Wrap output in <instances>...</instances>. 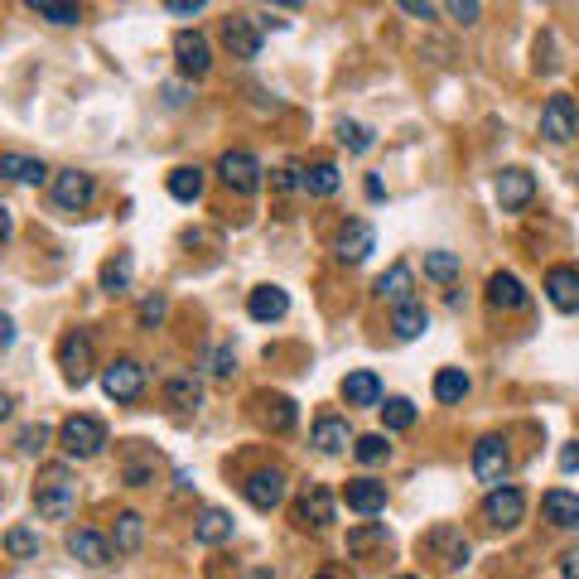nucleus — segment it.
I'll list each match as a JSON object with an SVG mask.
<instances>
[{
  "label": "nucleus",
  "instance_id": "nucleus-17",
  "mask_svg": "<svg viewBox=\"0 0 579 579\" xmlns=\"http://www.w3.org/2000/svg\"><path fill=\"white\" fill-rule=\"evenodd\" d=\"M377 295H382L391 309H406V304H415V271L406 266V261H396V266L377 280Z\"/></svg>",
  "mask_w": 579,
  "mask_h": 579
},
{
  "label": "nucleus",
  "instance_id": "nucleus-10",
  "mask_svg": "<svg viewBox=\"0 0 579 579\" xmlns=\"http://www.w3.org/2000/svg\"><path fill=\"white\" fill-rule=\"evenodd\" d=\"M377 251V232H372V222L353 218L343 232H338V242H333V256L343 261V266H362L367 256Z\"/></svg>",
  "mask_w": 579,
  "mask_h": 579
},
{
  "label": "nucleus",
  "instance_id": "nucleus-51",
  "mask_svg": "<svg viewBox=\"0 0 579 579\" xmlns=\"http://www.w3.org/2000/svg\"><path fill=\"white\" fill-rule=\"evenodd\" d=\"M165 102H169V107H184L189 97H184V87H179V83H169L165 87Z\"/></svg>",
  "mask_w": 579,
  "mask_h": 579
},
{
  "label": "nucleus",
  "instance_id": "nucleus-45",
  "mask_svg": "<svg viewBox=\"0 0 579 579\" xmlns=\"http://www.w3.org/2000/svg\"><path fill=\"white\" fill-rule=\"evenodd\" d=\"M449 15H454L459 25L469 29V25H478V15H483V5H478V0H454V5H449Z\"/></svg>",
  "mask_w": 579,
  "mask_h": 579
},
{
  "label": "nucleus",
  "instance_id": "nucleus-18",
  "mask_svg": "<svg viewBox=\"0 0 579 579\" xmlns=\"http://www.w3.org/2000/svg\"><path fill=\"white\" fill-rule=\"evenodd\" d=\"M353 430H348V420H338V415H319L314 420V449L319 454H348L353 449Z\"/></svg>",
  "mask_w": 579,
  "mask_h": 579
},
{
  "label": "nucleus",
  "instance_id": "nucleus-36",
  "mask_svg": "<svg viewBox=\"0 0 579 579\" xmlns=\"http://www.w3.org/2000/svg\"><path fill=\"white\" fill-rule=\"evenodd\" d=\"M464 271V261L454 256V251H425V276L440 280V285H454Z\"/></svg>",
  "mask_w": 579,
  "mask_h": 579
},
{
  "label": "nucleus",
  "instance_id": "nucleus-31",
  "mask_svg": "<svg viewBox=\"0 0 579 579\" xmlns=\"http://www.w3.org/2000/svg\"><path fill=\"white\" fill-rule=\"evenodd\" d=\"M198 546H222V541H232V517L222 512V507H208L203 517H198Z\"/></svg>",
  "mask_w": 579,
  "mask_h": 579
},
{
  "label": "nucleus",
  "instance_id": "nucleus-24",
  "mask_svg": "<svg viewBox=\"0 0 579 579\" xmlns=\"http://www.w3.org/2000/svg\"><path fill=\"white\" fill-rule=\"evenodd\" d=\"M68 555L83 560V565H107L111 541L107 536H97V531H73V536H68Z\"/></svg>",
  "mask_w": 579,
  "mask_h": 579
},
{
  "label": "nucleus",
  "instance_id": "nucleus-3",
  "mask_svg": "<svg viewBox=\"0 0 579 579\" xmlns=\"http://www.w3.org/2000/svg\"><path fill=\"white\" fill-rule=\"evenodd\" d=\"M541 136L551 145H570L579 136V102L570 92H555L551 102L541 107Z\"/></svg>",
  "mask_w": 579,
  "mask_h": 579
},
{
  "label": "nucleus",
  "instance_id": "nucleus-29",
  "mask_svg": "<svg viewBox=\"0 0 579 579\" xmlns=\"http://www.w3.org/2000/svg\"><path fill=\"white\" fill-rule=\"evenodd\" d=\"M469 391H473V382L464 367H440V372H435V401L454 406V401H464Z\"/></svg>",
  "mask_w": 579,
  "mask_h": 579
},
{
  "label": "nucleus",
  "instance_id": "nucleus-8",
  "mask_svg": "<svg viewBox=\"0 0 579 579\" xmlns=\"http://www.w3.org/2000/svg\"><path fill=\"white\" fill-rule=\"evenodd\" d=\"M174 63H179V73H184V78H203V73L213 68V49H208V39H203L198 29H179V34H174Z\"/></svg>",
  "mask_w": 579,
  "mask_h": 579
},
{
  "label": "nucleus",
  "instance_id": "nucleus-4",
  "mask_svg": "<svg viewBox=\"0 0 579 579\" xmlns=\"http://www.w3.org/2000/svg\"><path fill=\"white\" fill-rule=\"evenodd\" d=\"M512 469V454H507V440L502 435H483L473 444V478L488 483V488H502V478Z\"/></svg>",
  "mask_w": 579,
  "mask_h": 579
},
{
  "label": "nucleus",
  "instance_id": "nucleus-27",
  "mask_svg": "<svg viewBox=\"0 0 579 579\" xmlns=\"http://www.w3.org/2000/svg\"><path fill=\"white\" fill-rule=\"evenodd\" d=\"M165 184H169V193H174L179 203H198L208 179H203V169H198V165H179V169H169Z\"/></svg>",
  "mask_w": 579,
  "mask_h": 579
},
{
  "label": "nucleus",
  "instance_id": "nucleus-48",
  "mask_svg": "<svg viewBox=\"0 0 579 579\" xmlns=\"http://www.w3.org/2000/svg\"><path fill=\"white\" fill-rule=\"evenodd\" d=\"M560 575H565V579H579V546L560 555Z\"/></svg>",
  "mask_w": 579,
  "mask_h": 579
},
{
  "label": "nucleus",
  "instance_id": "nucleus-39",
  "mask_svg": "<svg viewBox=\"0 0 579 579\" xmlns=\"http://www.w3.org/2000/svg\"><path fill=\"white\" fill-rule=\"evenodd\" d=\"M382 420H386V435H401V430H411L415 425V406L406 396H391L382 406Z\"/></svg>",
  "mask_w": 579,
  "mask_h": 579
},
{
  "label": "nucleus",
  "instance_id": "nucleus-35",
  "mask_svg": "<svg viewBox=\"0 0 579 579\" xmlns=\"http://www.w3.org/2000/svg\"><path fill=\"white\" fill-rule=\"evenodd\" d=\"M140 536H145L140 512H121V517H116V531H111V546L121 555H131V551H140Z\"/></svg>",
  "mask_w": 579,
  "mask_h": 579
},
{
  "label": "nucleus",
  "instance_id": "nucleus-9",
  "mask_svg": "<svg viewBox=\"0 0 579 579\" xmlns=\"http://www.w3.org/2000/svg\"><path fill=\"white\" fill-rule=\"evenodd\" d=\"M218 174H222V184L237 189V193L261 189V160H256L251 150H227V155L218 160Z\"/></svg>",
  "mask_w": 579,
  "mask_h": 579
},
{
  "label": "nucleus",
  "instance_id": "nucleus-14",
  "mask_svg": "<svg viewBox=\"0 0 579 579\" xmlns=\"http://www.w3.org/2000/svg\"><path fill=\"white\" fill-rule=\"evenodd\" d=\"M531 198H536V179L526 169H502L497 174V203H502V213H522Z\"/></svg>",
  "mask_w": 579,
  "mask_h": 579
},
{
  "label": "nucleus",
  "instance_id": "nucleus-5",
  "mask_svg": "<svg viewBox=\"0 0 579 579\" xmlns=\"http://www.w3.org/2000/svg\"><path fill=\"white\" fill-rule=\"evenodd\" d=\"M58 367H63V382L68 386H87L92 377V333L73 329L63 343H58Z\"/></svg>",
  "mask_w": 579,
  "mask_h": 579
},
{
  "label": "nucleus",
  "instance_id": "nucleus-22",
  "mask_svg": "<svg viewBox=\"0 0 579 579\" xmlns=\"http://www.w3.org/2000/svg\"><path fill=\"white\" fill-rule=\"evenodd\" d=\"M256 406H261V425H266L271 435H290V430H295V420H300V411H295V401H290V396H261Z\"/></svg>",
  "mask_w": 579,
  "mask_h": 579
},
{
  "label": "nucleus",
  "instance_id": "nucleus-16",
  "mask_svg": "<svg viewBox=\"0 0 579 579\" xmlns=\"http://www.w3.org/2000/svg\"><path fill=\"white\" fill-rule=\"evenodd\" d=\"M546 300L560 309V314H575L579 309V266H555L546 276Z\"/></svg>",
  "mask_w": 579,
  "mask_h": 579
},
{
  "label": "nucleus",
  "instance_id": "nucleus-23",
  "mask_svg": "<svg viewBox=\"0 0 579 579\" xmlns=\"http://www.w3.org/2000/svg\"><path fill=\"white\" fill-rule=\"evenodd\" d=\"M295 522L300 526H329L333 522V493L329 488H309V493L300 497V507H295Z\"/></svg>",
  "mask_w": 579,
  "mask_h": 579
},
{
  "label": "nucleus",
  "instance_id": "nucleus-41",
  "mask_svg": "<svg viewBox=\"0 0 579 579\" xmlns=\"http://www.w3.org/2000/svg\"><path fill=\"white\" fill-rule=\"evenodd\" d=\"M353 454H358V464H386L391 459V444H386V435H362L358 444H353Z\"/></svg>",
  "mask_w": 579,
  "mask_h": 579
},
{
  "label": "nucleus",
  "instance_id": "nucleus-19",
  "mask_svg": "<svg viewBox=\"0 0 579 579\" xmlns=\"http://www.w3.org/2000/svg\"><path fill=\"white\" fill-rule=\"evenodd\" d=\"M541 512H546V522H551V526H560V531H575V526H579V493L551 488V493L541 497Z\"/></svg>",
  "mask_w": 579,
  "mask_h": 579
},
{
  "label": "nucleus",
  "instance_id": "nucleus-47",
  "mask_svg": "<svg viewBox=\"0 0 579 579\" xmlns=\"http://www.w3.org/2000/svg\"><path fill=\"white\" fill-rule=\"evenodd\" d=\"M401 10L415 15V20H430V15H435V5H430V0H401Z\"/></svg>",
  "mask_w": 579,
  "mask_h": 579
},
{
  "label": "nucleus",
  "instance_id": "nucleus-32",
  "mask_svg": "<svg viewBox=\"0 0 579 579\" xmlns=\"http://www.w3.org/2000/svg\"><path fill=\"white\" fill-rule=\"evenodd\" d=\"M338 184H343V174H338V165H329V160L300 174V189L314 193V198H333V193H338Z\"/></svg>",
  "mask_w": 579,
  "mask_h": 579
},
{
  "label": "nucleus",
  "instance_id": "nucleus-28",
  "mask_svg": "<svg viewBox=\"0 0 579 579\" xmlns=\"http://www.w3.org/2000/svg\"><path fill=\"white\" fill-rule=\"evenodd\" d=\"M425 546H430V551H444V565H449V570L469 565V541H464V536H459L454 526H440V531H435V536H430Z\"/></svg>",
  "mask_w": 579,
  "mask_h": 579
},
{
  "label": "nucleus",
  "instance_id": "nucleus-44",
  "mask_svg": "<svg viewBox=\"0 0 579 579\" xmlns=\"http://www.w3.org/2000/svg\"><path fill=\"white\" fill-rule=\"evenodd\" d=\"M165 309H169L165 295H145V300H140V324H145V329H155V324L165 319Z\"/></svg>",
  "mask_w": 579,
  "mask_h": 579
},
{
  "label": "nucleus",
  "instance_id": "nucleus-42",
  "mask_svg": "<svg viewBox=\"0 0 579 579\" xmlns=\"http://www.w3.org/2000/svg\"><path fill=\"white\" fill-rule=\"evenodd\" d=\"M338 140H343V150H353V155H367V150H372V131H367L362 121H338Z\"/></svg>",
  "mask_w": 579,
  "mask_h": 579
},
{
  "label": "nucleus",
  "instance_id": "nucleus-43",
  "mask_svg": "<svg viewBox=\"0 0 579 579\" xmlns=\"http://www.w3.org/2000/svg\"><path fill=\"white\" fill-rule=\"evenodd\" d=\"M44 444H49V425H29V430H20L15 449H20V454H39Z\"/></svg>",
  "mask_w": 579,
  "mask_h": 579
},
{
  "label": "nucleus",
  "instance_id": "nucleus-40",
  "mask_svg": "<svg viewBox=\"0 0 579 579\" xmlns=\"http://www.w3.org/2000/svg\"><path fill=\"white\" fill-rule=\"evenodd\" d=\"M34 15L49 20V25H78V20H83V10H78V5H63V0H34Z\"/></svg>",
  "mask_w": 579,
  "mask_h": 579
},
{
  "label": "nucleus",
  "instance_id": "nucleus-30",
  "mask_svg": "<svg viewBox=\"0 0 579 579\" xmlns=\"http://www.w3.org/2000/svg\"><path fill=\"white\" fill-rule=\"evenodd\" d=\"M165 401L174 411H198V406H203V382H198V377H169Z\"/></svg>",
  "mask_w": 579,
  "mask_h": 579
},
{
  "label": "nucleus",
  "instance_id": "nucleus-55",
  "mask_svg": "<svg viewBox=\"0 0 579 579\" xmlns=\"http://www.w3.org/2000/svg\"><path fill=\"white\" fill-rule=\"evenodd\" d=\"M319 579H338V575H319Z\"/></svg>",
  "mask_w": 579,
  "mask_h": 579
},
{
  "label": "nucleus",
  "instance_id": "nucleus-11",
  "mask_svg": "<svg viewBox=\"0 0 579 579\" xmlns=\"http://www.w3.org/2000/svg\"><path fill=\"white\" fill-rule=\"evenodd\" d=\"M222 44L232 58L251 63V58H261V29L251 15H232V20H222Z\"/></svg>",
  "mask_w": 579,
  "mask_h": 579
},
{
  "label": "nucleus",
  "instance_id": "nucleus-33",
  "mask_svg": "<svg viewBox=\"0 0 579 579\" xmlns=\"http://www.w3.org/2000/svg\"><path fill=\"white\" fill-rule=\"evenodd\" d=\"M131 276H136V261H131L126 251H116L107 266H102V290H107V295H126V290H131Z\"/></svg>",
  "mask_w": 579,
  "mask_h": 579
},
{
  "label": "nucleus",
  "instance_id": "nucleus-54",
  "mask_svg": "<svg viewBox=\"0 0 579 579\" xmlns=\"http://www.w3.org/2000/svg\"><path fill=\"white\" fill-rule=\"evenodd\" d=\"M396 579H420V575H396Z\"/></svg>",
  "mask_w": 579,
  "mask_h": 579
},
{
  "label": "nucleus",
  "instance_id": "nucleus-34",
  "mask_svg": "<svg viewBox=\"0 0 579 579\" xmlns=\"http://www.w3.org/2000/svg\"><path fill=\"white\" fill-rule=\"evenodd\" d=\"M391 329H396V338H401V343L420 338V333L430 329V314H425V304H406V309H396V314H391Z\"/></svg>",
  "mask_w": 579,
  "mask_h": 579
},
{
  "label": "nucleus",
  "instance_id": "nucleus-2",
  "mask_svg": "<svg viewBox=\"0 0 579 579\" xmlns=\"http://www.w3.org/2000/svg\"><path fill=\"white\" fill-rule=\"evenodd\" d=\"M58 444H63L73 459H92V454H102V444H107V425H102L97 415H68V420L58 425Z\"/></svg>",
  "mask_w": 579,
  "mask_h": 579
},
{
  "label": "nucleus",
  "instance_id": "nucleus-25",
  "mask_svg": "<svg viewBox=\"0 0 579 579\" xmlns=\"http://www.w3.org/2000/svg\"><path fill=\"white\" fill-rule=\"evenodd\" d=\"M0 174H5V179H15V184H44V179H49V165H44V160H29V155H15V150H5V155H0Z\"/></svg>",
  "mask_w": 579,
  "mask_h": 579
},
{
  "label": "nucleus",
  "instance_id": "nucleus-21",
  "mask_svg": "<svg viewBox=\"0 0 579 579\" xmlns=\"http://www.w3.org/2000/svg\"><path fill=\"white\" fill-rule=\"evenodd\" d=\"M343 401H348V406H382V382H377V372H367V367L348 372V377H343Z\"/></svg>",
  "mask_w": 579,
  "mask_h": 579
},
{
  "label": "nucleus",
  "instance_id": "nucleus-46",
  "mask_svg": "<svg viewBox=\"0 0 579 579\" xmlns=\"http://www.w3.org/2000/svg\"><path fill=\"white\" fill-rule=\"evenodd\" d=\"M232 372H237V353H232V348H218V353H213V377H232Z\"/></svg>",
  "mask_w": 579,
  "mask_h": 579
},
{
  "label": "nucleus",
  "instance_id": "nucleus-7",
  "mask_svg": "<svg viewBox=\"0 0 579 579\" xmlns=\"http://www.w3.org/2000/svg\"><path fill=\"white\" fill-rule=\"evenodd\" d=\"M92 198H97V179H92L87 169H63V174H54V203L63 213H83Z\"/></svg>",
  "mask_w": 579,
  "mask_h": 579
},
{
  "label": "nucleus",
  "instance_id": "nucleus-20",
  "mask_svg": "<svg viewBox=\"0 0 579 579\" xmlns=\"http://www.w3.org/2000/svg\"><path fill=\"white\" fill-rule=\"evenodd\" d=\"M348 507H353L358 517H377L386 507V483H377V478H353V483H348Z\"/></svg>",
  "mask_w": 579,
  "mask_h": 579
},
{
  "label": "nucleus",
  "instance_id": "nucleus-12",
  "mask_svg": "<svg viewBox=\"0 0 579 579\" xmlns=\"http://www.w3.org/2000/svg\"><path fill=\"white\" fill-rule=\"evenodd\" d=\"M522 512H526V497L512 483H502V488H493V493L483 497V522L488 526H517Z\"/></svg>",
  "mask_w": 579,
  "mask_h": 579
},
{
  "label": "nucleus",
  "instance_id": "nucleus-49",
  "mask_svg": "<svg viewBox=\"0 0 579 579\" xmlns=\"http://www.w3.org/2000/svg\"><path fill=\"white\" fill-rule=\"evenodd\" d=\"M560 469H565V473H575V469H579V440L560 449Z\"/></svg>",
  "mask_w": 579,
  "mask_h": 579
},
{
  "label": "nucleus",
  "instance_id": "nucleus-15",
  "mask_svg": "<svg viewBox=\"0 0 579 579\" xmlns=\"http://www.w3.org/2000/svg\"><path fill=\"white\" fill-rule=\"evenodd\" d=\"M247 314L256 319V324H276V319L290 314V295H285L280 285H256V290L247 295Z\"/></svg>",
  "mask_w": 579,
  "mask_h": 579
},
{
  "label": "nucleus",
  "instance_id": "nucleus-38",
  "mask_svg": "<svg viewBox=\"0 0 579 579\" xmlns=\"http://www.w3.org/2000/svg\"><path fill=\"white\" fill-rule=\"evenodd\" d=\"M5 551H10V560H34V555H39V531L10 526V531H5Z\"/></svg>",
  "mask_w": 579,
  "mask_h": 579
},
{
  "label": "nucleus",
  "instance_id": "nucleus-52",
  "mask_svg": "<svg viewBox=\"0 0 579 579\" xmlns=\"http://www.w3.org/2000/svg\"><path fill=\"white\" fill-rule=\"evenodd\" d=\"M0 343H5V348H10V343H15V319H10V314H5V319H0Z\"/></svg>",
  "mask_w": 579,
  "mask_h": 579
},
{
  "label": "nucleus",
  "instance_id": "nucleus-37",
  "mask_svg": "<svg viewBox=\"0 0 579 579\" xmlns=\"http://www.w3.org/2000/svg\"><path fill=\"white\" fill-rule=\"evenodd\" d=\"M377 546H391V531H386L382 522L348 531V551H353V555H367V551H377Z\"/></svg>",
  "mask_w": 579,
  "mask_h": 579
},
{
  "label": "nucleus",
  "instance_id": "nucleus-50",
  "mask_svg": "<svg viewBox=\"0 0 579 579\" xmlns=\"http://www.w3.org/2000/svg\"><path fill=\"white\" fill-rule=\"evenodd\" d=\"M203 0H169V15H198Z\"/></svg>",
  "mask_w": 579,
  "mask_h": 579
},
{
  "label": "nucleus",
  "instance_id": "nucleus-6",
  "mask_svg": "<svg viewBox=\"0 0 579 579\" xmlns=\"http://www.w3.org/2000/svg\"><path fill=\"white\" fill-rule=\"evenodd\" d=\"M102 386H107L111 401H140V391H145V367L136 358H116L102 367Z\"/></svg>",
  "mask_w": 579,
  "mask_h": 579
},
{
  "label": "nucleus",
  "instance_id": "nucleus-26",
  "mask_svg": "<svg viewBox=\"0 0 579 579\" xmlns=\"http://www.w3.org/2000/svg\"><path fill=\"white\" fill-rule=\"evenodd\" d=\"M488 304H493V309H522V304H526L522 280L512 276V271H497V276H488Z\"/></svg>",
  "mask_w": 579,
  "mask_h": 579
},
{
  "label": "nucleus",
  "instance_id": "nucleus-53",
  "mask_svg": "<svg viewBox=\"0 0 579 579\" xmlns=\"http://www.w3.org/2000/svg\"><path fill=\"white\" fill-rule=\"evenodd\" d=\"M295 184H300V179H295V169H280V174H276V189H295Z\"/></svg>",
  "mask_w": 579,
  "mask_h": 579
},
{
  "label": "nucleus",
  "instance_id": "nucleus-13",
  "mask_svg": "<svg viewBox=\"0 0 579 579\" xmlns=\"http://www.w3.org/2000/svg\"><path fill=\"white\" fill-rule=\"evenodd\" d=\"M242 493H247V502L256 507V512H271V507L285 502V473L280 469H256L247 483H242Z\"/></svg>",
  "mask_w": 579,
  "mask_h": 579
},
{
  "label": "nucleus",
  "instance_id": "nucleus-1",
  "mask_svg": "<svg viewBox=\"0 0 579 579\" xmlns=\"http://www.w3.org/2000/svg\"><path fill=\"white\" fill-rule=\"evenodd\" d=\"M34 507H39L44 522H68V517H73V507H78V478H73L68 464H49V469L39 473Z\"/></svg>",
  "mask_w": 579,
  "mask_h": 579
}]
</instances>
